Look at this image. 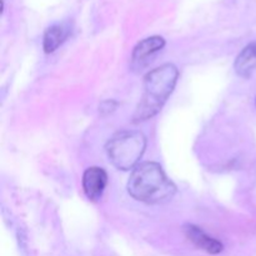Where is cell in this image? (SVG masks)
Masks as SVG:
<instances>
[{
    "instance_id": "obj_1",
    "label": "cell",
    "mask_w": 256,
    "mask_h": 256,
    "mask_svg": "<svg viewBox=\"0 0 256 256\" xmlns=\"http://www.w3.org/2000/svg\"><path fill=\"white\" fill-rule=\"evenodd\" d=\"M128 192L138 202L159 204L174 196L176 188L156 162L139 164L130 175Z\"/></svg>"
},
{
    "instance_id": "obj_2",
    "label": "cell",
    "mask_w": 256,
    "mask_h": 256,
    "mask_svg": "<svg viewBox=\"0 0 256 256\" xmlns=\"http://www.w3.org/2000/svg\"><path fill=\"white\" fill-rule=\"evenodd\" d=\"M178 72L172 64H164L148 72L144 79V92L134 114V122H142L156 115L164 106L176 85Z\"/></svg>"
},
{
    "instance_id": "obj_3",
    "label": "cell",
    "mask_w": 256,
    "mask_h": 256,
    "mask_svg": "<svg viewBox=\"0 0 256 256\" xmlns=\"http://www.w3.org/2000/svg\"><path fill=\"white\" fill-rule=\"evenodd\" d=\"M146 148V139L140 132L122 130L116 132L106 144L108 158L120 170L135 169Z\"/></svg>"
},
{
    "instance_id": "obj_4",
    "label": "cell",
    "mask_w": 256,
    "mask_h": 256,
    "mask_svg": "<svg viewBox=\"0 0 256 256\" xmlns=\"http://www.w3.org/2000/svg\"><path fill=\"white\" fill-rule=\"evenodd\" d=\"M108 184V175L104 169L89 168L82 175V189L90 200H99Z\"/></svg>"
},
{
    "instance_id": "obj_5",
    "label": "cell",
    "mask_w": 256,
    "mask_h": 256,
    "mask_svg": "<svg viewBox=\"0 0 256 256\" xmlns=\"http://www.w3.org/2000/svg\"><path fill=\"white\" fill-rule=\"evenodd\" d=\"M184 232L186 235L188 239L198 246L199 249L204 250L208 254L216 255L224 250V245L220 242H218L214 238L209 236L206 232H202L200 228L195 226V225H185Z\"/></svg>"
},
{
    "instance_id": "obj_6",
    "label": "cell",
    "mask_w": 256,
    "mask_h": 256,
    "mask_svg": "<svg viewBox=\"0 0 256 256\" xmlns=\"http://www.w3.org/2000/svg\"><path fill=\"white\" fill-rule=\"evenodd\" d=\"M165 46V40L162 36H152L146 38V39L142 40L134 48V52H132V62H146L149 58H152L155 52H158L159 50H162Z\"/></svg>"
},
{
    "instance_id": "obj_7",
    "label": "cell",
    "mask_w": 256,
    "mask_h": 256,
    "mask_svg": "<svg viewBox=\"0 0 256 256\" xmlns=\"http://www.w3.org/2000/svg\"><path fill=\"white\" fill-rule=\"evenodd\" d=\"M256 68V42L246 45L235 60V70L242 78H249Z\"/></svg>"
},
{
    "instance_id": "obj_8",
    "label": "cell",
    "mask_w": 256,
    "mask_h": 256,
    "mask_svg": "<svg viewBox=\"0 0 256 256\" xmlns=\"http://www.w3.org/2000/svg\"><path fill=\"white\" fill-rule=\"evenodd\" d=\"M68 36V29L62 25H52L45 32L42 39V48L45 52H52L65 42Z\"/></svg>"
}]
</instances>
